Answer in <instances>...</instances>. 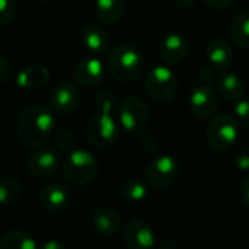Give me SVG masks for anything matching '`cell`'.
<instances>
[{
  "instance_id": "obj_13",
  "label": "cell",
  "mask_w": 249,
  "mask_h": 249,
  "mask_svg": "<svg viewBox=\"0 0 249 249\" xmlns=\"http://www.w3.org/2000/svg\"><path fill=\"white\" fill-rule=\"evenodd\" d=\"M106 73V68L97 57H84L76 62L73 68L75 81L87 88L98 85Z\"/></svg>"
},
{
  "instance_id": "obj_37",
  "label": "cell",
  "mask_w": 249,
  "mask_h": 249,
  "mask_svg": "<svg viewBox=\"0 0 249 249\" xmlns=\"http://www.w3.org/2000/svg\"><path fill=\"white\" fill-rule=\"evenodd\" d=\"M172 3L180 11H189L194 8L195 0H172Z\"/></svg>"
},
{
  "instance_id": "obj_16",
  "label": "cell",
  "mask_w": 249,
  "mask_h": 249,
  "mask_svg": "<svg viewBox=\"0 0 249 249\" xmlns=\"http://www.w3.org/2000/svg\"><path fill=\"white\" fill-rule=\"evenodd\" d=\"M41 207L47 211H62L69 202V194L60 183H47L38 194Z\"/></svg>"
},
{
  "instance_id": "obj_1",
  "label": "cell",
  "mask_w": 249,
  "mask_h": 249,
  "mask_svg": "<svg viewBox=\"0 0 249 249\" xmlns=\"http://www.w3.org/2000/svg\"><path fill=\"white\" fill-rule=\"evenodd\" d=\"M56 126L52 107L33 104L27 107L18 120V138L28 148L44 145Z\"/></svg>"
},
{
  "instance_id": "obj_2",
  "label": "cell",
  "mask_w": 249,
  "mask_h": 249,
  "mask_svg": "<svg viewBox=\"0 0 249 249\" xmlns=\"http://www.w3.org/2000/svg\"><path fill=\"white\" fill-rule=\"evenodd\" d=\"M144 65V54L137 47L120 44L108 52L106 68L116 81L131 82L142 75Z\"/></svg>"
},
{
  "instance_id": "obj_31",
  "label": "cell",
  "mask_w": 249,
  "mask_h": 249,
  "mask_svg": "<svg viewBox=\"0 0 249 249\" xmlns=\"http://www.w3.org/2000/svg\"><path fill=\"white\" fill-rule=\"evenodd\" d=\"M202 2L211 11L220 12V11H224V9H229L230 6H233L236 0H202Z\"/></svg>"
},
{
  "instance_id": "obj_14",
  "label": "cell",
  "mask_w": 249,
  "mask_h": 249,
  "mask_svg": "<svg viewBox=\"0 0 249 249\" xmlns=\"http://www.w3.org/2000/svg\"><path fill=\"white\" fill-rule=\"evenodd\" d=\"M188 50H189L188 40L182 34L172 33L164 37V40L160 46V56L166 65L176 66L185 60Z\"/></svg>"
},
{
  "instance_id": "obj_38",
  "label": "cell",
  "mask_w": 249,
  "mask_h": 249,
  "mask_svg": "<svg viewBox=\"0 0 249 249\" xmlns=\"http://www.w3.org/2000/svg\"><path fill=\"white\" fill-rule=\"evenodd\" d=\"M41 3H53V2H57V0H38Z\"/></svg>"
},
{
  "instance_id": "obj_7",
  "label": "cell",
  "mask_w": 249,
  "mask_h": 249,
  "mask_svg": "<svg viewBox=\"0 0 249 249\" xmlns=\"http://www.w3.org/2000/svg\"><path fill=\"white\" fill-rule=\"evenodd\" d=\"M119 137V126L111 114L98 113L89 119L85 126V138L87 141L97 148H107L116 142Z\"/></svg>"
},
{
  "instance_id": "obj_20",
  "label": "cell",
  "mask_w": 249,
  "mask_h": 249,
  "mask_svg": "<svg viewBox=\"0 0 249 249\" xmlns=\"http://www.w3.org/2000/svg\"><path fill=\"white\" fill-rule=\"evenodd\" d=\"M215 85H217L220 95H223L226 100H230V101H237L243 98L246 92V88L242 79L237 75L230 73V72H221L217 76Z\"/></svg>"
},
{
  "instance_id": "obj_23",
  "label": "cell",
  "mask_w": 249,
  "mask_h": 249,
  "mask_svg": "<svg viewBox=\"0 0 249 249\" xmlns=\"http://www.w3.org/2000/svg\"><path fill=\"white\" fill-rule=\"evenodd\" d=\"M0 249H37V243L27 231L15 229L0 237Z\"/></svg>"
},
{
  "instance_id": "obj_15",
  "label": "cell",
  "mask_w": 249,
  "mask_h": 249,
  "mask_svg": "<svg viewBox=\"0 0 249 249\" xmlns=\"http://www.w3.org/2000/svg\"><path fill=\"white\" fill-rule=\"evenodd\" d=\"M233 49L227 40L221 37L211 38L207 44V59L210 65L217 71H226L233 63Z\"/></svg>"
},
{
  "instance_id": "obj_25",
  "label": "cell",
  "mask_w": 249,
  "mask_h": 249,
  "mask_svg": "<svg viewBox=\"0 0 249 249\" xmlns=\"http://www.w3.org/2000/svg\"><path fill=\"white\" fill-rule=\"evenodd\" d=\"M147 185L140 179H129L120 186V195L128 202H141L147 196Z\"/></svg>"
},
{
  "instance_id": "obj_4",
  "label": "cell",
  "mask_w": 249,
  "mask_h": 249,
  "mask_svg": "<svg viewBox=\"0 0 249 249\" xmlns=\"http://www.w3.org/2000/svg\"><path fill=\"white\" fill-rule=\"evenodd\" d=\"M62 170L68 182L76 186H84L95 179L98 164L91 153L85 150H73L66 156Z\"/></svg>"
},
{
  "instance_id": "obj_28",
  "label": "cell",
  "mask_w": 249,
  "mask_h": 249,
  "mask_svg": "<svg viewBox=\"0 0 249 249\" xmlns=\"http://www.w3.org/2000/svg\"><path fill=\"white\" fill-rule=\"evenodd\" d=\"M17 14L15 0H0V27L8 25Z\"/></svg>"
},
{
  "instance_id": "obj_26",
  "label": "cell",
  "mask_w": 249,
  "mask_h": 249,
  "mask_svg": "<svg viewBox=\"0 0 249 249\" xmlns=\"http://www.w3.org/2000/svg\"><path fill=\"white\" fill-rule=\"evenodd\" d=\"M117 95L114 91L106 89L97 94L95 100H94V106L97 108L98 113H104V114H111L114 111V108L117 107Z\"/></svg>"
},
{
  "instance_id": "obj_33",
  "label": "cell",
  "mask_w": 249,
  "mask_h": 249,
  "mask_svg": "<svg viewBox=\"0 0 249 249\" xmlns=\"http://www.w3.org/2000/svg\"><path fill=\"white\" fill-rule=\"evenodd\" d=\"M140 141H141L142 148H144L148 154L157 153V142H156V140H154L148 132H144V131H142V135H141Z\"/></svg>"
},
{
  "instance_id": "obj_17",
  "label": "cell",
  "mask_w": 249,
  "mask_h": 249,
  "mask_svg": "<svg viewBox=\"0 0 249 249\" xmlns=\"http://www.w3.org/2000/svg\"><path fill=\"white\" fill-rule=\"evenodd\" d=\"M92 227L101 236H114L120 229V217L110 207H98L92 214Z\"/></svg>"
},
{
  "instance_id": "obj_10",
  "label": "cell",
  "mask_w": 249,
  "mask_h": 249,
  "mask_svg": "<svg viewBox=\"0 0 249 249\" xmlns=\"http://www.w3.org/2000/svg\"><path fill=\"white\" fill-rule=\"evenodd\" d=\"M188 103L195 116L210 117L218 108V94L210 84H199L192 89Z\"/></svg>"
},
{
  "instance_id": "obj_19",
  "label": "cell",
  "mask_w": 249,
  "mask_h": 249,
  "mask_svg": "<svg viewBox=\"0 0 249 249\" xmlns=\"http://www.w3.org/2000/svg\"><path fill=\"white\" fill-rule=\"evenodd\" d=\"M82 44L92 53H104L108 49L110 38L104 27L89 24L82 30L81 34Z\"/></svg>"
},
{
  "instance_id": "obj_22",
  "label": "cell",
  "mask_w": 249,
  "mask_h": 249,
  "mask_svg": "<svg viewBox=\"0 0 249 249\" xmlns=\"http://www.w3.org/2000/svg\"><path fill=\"white\" fill-rule=\"evenodd\" d=\"M229 34L239 49L249 47V12H240L233 18L229 27Z\"/></svg>"
},
{
  "instance_id": "obj_9",
  "label": "cell",
  "mask_w": 249,
  "mask_h": 249,
  "mask_svg": "<svg viewBox=\"0 0 249 249\" xmlns=\"http://www.w3.org/2000/svg\"><path fill=\"white\" fill-rule=\"evenodd\" d=\"M79 101H81L79 89L75 84L69 81L56 84L49 97L50 107L57 114H69L75 111L79 106Z\"/></svg>"
},
{
  "instance_id": "obj_5",
  "label": "cell",
  "mask_w": 249,
  "mask_h": 249,
  "mask_svg": "<svg viewBox=\"0 0 249 249\" xmlns=\"http://www.w3.org/2000/svg\"><path fill=\"white\" fill-rule=\"evenodd\" d=\"M145 88L154 100L167 103L176 97L179 91V79L170 68L166 65H157L147 73Z\"/></svg>"
},
{
  "instance_id": "obj_36",
  "label": "cell",
  "mask_w": 249,
  "mask_h": 249,
  "mask_svg": "<svg viewBox=\"0 0 249 249\" xmlns=\"http://www.w3.org/2000/svg\"><path fill=\"white\" fill-rule=\"evenodd\" d=\"M240 199L243 201L245 205L249 207V176L240 185Z\"/></svg>"
},
{
  "instance_id": "obj_8",
  "label": "cell",
  "mask_w": 249,
  "mask_h": 249,
  "mask_svg": "<svg viewBox=\"0 0 249 249\" xmlns=\"http://www.w3.org/2000/svg\"><path fill=\"white\" fill-rule=\"evenodd\" d=\"M179 176V163L172 156L156 157L147 169V182L151 188L163 191L175 183Z\"/></svg>"
},
{
  "instance_id": "obj_18",
  "label": "cell",
  "mask_w": 249,
  "mask_h": 249,
  "mask_svg": "<svg viewBox=\"0 0 249 249\" xmlns=\"http://www.w3.org/2000/svg\"><path fill=\"white\" fill-rule=\"evenodd\" d=\"M50 79V72L44 66H27L17 75V85L22 89H37L44 87Z\"/></svg>"
},
{
  "instance_id": "obj_35",
  "label": "cell",
  "mask_w": 249,
  "mask_h": 249,
  "mask_svg": "<svg viewBox=\"0 0 249 249\" xmlns=\"http://www.w3.org/2000/svg\"><path fill=\"white\" fill-rule=\"evenodd\" d=\"M40 249H68V248H66V245H65L62 240H59V239H49V240H46V242L41 245Z\"/></svg>"
},
{
  "instance_id": "obj_29",
  "label": "cell",
  "mask_w": 249,
  "mask_h": 249,
  "mask_svg": "<svg viewBox=\"0 0 249 249\" xmlns=\"http://www.w3.org/2000/svg\"><path fill=\"white\" fill-rule=\"evenodd\" d=\"M234 116L243 123H249V98H240L234 104Z\"/></svg>"
},
{
  "instance_id": "obj_32",
  "label": "cell",
  "mask_w": 249,
  "mask_h": 249,
  "mask_svg": "<svg viewBox=\"0 0 249 249\" xmlns=\"http://www.w3.org/2000/svg\"><path fill=\"white\" fill-rule=\"evenodd\" d=\"M234 166L243 172L249 170V148H243L234 156Z\"/></svg>"
},
{
  "instance_id": "obj_24",
  "label": "cell",
  "mask_w": 249,
  "mask_h": 249,
  "mask_svg": "<svg viewBox=\"0 0 249 249\" xmlns=\"http://www.w3.org/2000/svg\"><path fill=\"white\" fill-rule=\"evenodd\" d=\"M22 195V185L15 178L0 179V205H11Z\"/></svg>"
},
{
  "instance_id": "obj_11",
  "label": "cell",
  "mask_w": 249,
  "mask_h": 249,
  "mask_svg": "<svg viewBox=\"0 0 249 249\" xmlns=\"http://www.w3.org/2000/svg\"><path fill=\"white\" fill-rule=\"evenodd\" d=\"M124 242L129 249H153L156 234L153 227L142 218H134L124 229Z\"/></svg>"
},
{
  "instance_id": "obj_30",
  "label": "cell",
  "mask_w": 249,
  "mask_h": 249,
  "mask_svg": "<svg viewBox=\"0 0 249 249\" xmlns=\"http://www.w3.org/2000/svg\"><path fill=\"white\" fill-rule=\"evenodd\" d=\"M11 75H12V63L5 54L0 53V84L6 82Z\"/></svg>"
},
{
  "instance_id": "obj_27",
  "label": "cell",
  "mask_w": 249,
  "mask_h": 249,
  "mask_svg": "<svg viewBox=\"0 0 249 249\" xmlns=\"http://www.w3.org/2000/svg\"><path fill=\"white\" fill-rule=\"evenodd\" d=\"M54 144H56L57 150H60L62 153L69 154L71 151L75 150L76 140H75V135L69 129H59L54 134Z\"/></svg>"
},
{
  "instance_id": "obj_21",
  "label": "cell",
  "mask_w": 249,
  "mask_h": 249,
  "mask_svg": "<svg viewBox=\"0 0 249 249\" xmlns=\"http://www.w3.org/2000/svg\"><path fill=\"white\" fill-rule=\"evenodd\" d=\"M124 12L123 0H97L95 17L104 25L117 24Z\"/></svg>"
},
{
  "instance_id": "obj_12",
  "label": "cell",
  "mask_w": 249,
  "mask_h": 249,
  "mask_svg": "<svg viewBox=\"0 0 249 249\" xmlns=\"http://www.w3.org/2000/svg\"><path fill=\"white\" fill-rule=\"evenodd\" d=\"M60 167V159L53 150H37L30 156L27 161V170L30 175L38 179L50 178Z\"/></svg>"
},
{
  "instance_id": "obj_34",
  "label": "cell",
  "mask_w": 249,
  "mask_h": 249,
  "mask_svg": "<svg viewBox=\"0 0 249 249\" xmlns=\"http://www.w3.org/2000/svg\"><path fill=\"white\" fill-rule=\"evenodd\" d=\"M215 72H217V69H214L213 66H204L199 69V79L204 84H211L213 81H217Z\"/></svg>"
},
{
  "instance_id": "obj_3",
  "label": "cell",
  "mask_w": 249,
  "mask_h": 249,
  "mask_svg": "<svg viewBox=\"0 0 249 249\" xmlns=\"http://www.w3.org/2000/svg\"><path fill=\"white\" fill-rule=\"evenodd\" d=\"M239 135L237 117L230 113H220L213 116L207 124L205 138L208 145L218 151H227L233 147Z\"/></svg>"
},
{
  "instance_id": "obj_6",
  "label": "cell",
  "mask_w": 249,
  "mask_h": 249,
  "mask_svg": "<svg viewBox=\"0 0 249 249\" xmlns=\"http://www.w3.org/2000/svg\"><path fill=\"white\" fill-rule=\"evenodd\" d=\"M117 117L123 131L132 134L142 132L148 122V107L142 98L131 95L120 103Z\"/></svg>"
}]
</instances>
